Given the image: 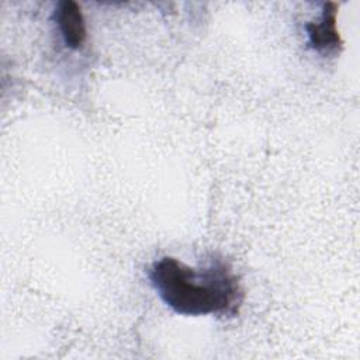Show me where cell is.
Here are the masks:
<instances>
[{"mask_svg": "<svg viewBox=\"0 0 360 360\" xmlns=\"http://www.w3.org/2000/svg\"><path fill=\"white\" fill-rule=\"evenodd\" d=\"M55 21L65 45L80 49L86 41L87 30L80 6L73 0H62L55 8Z\"/></svg>", "mask_w": 360, "mask_h": 360, "instance_id": "obj_3", "label": "cell"}, {"mask_svg": "<svg viewBox=\"0 0 360 360\" xmlns=\"http://www.w3.org/2000/svg\"><path fill=\"white\" fill-rule=\"evenodd\" d=\"M338 4L328 1L322 7L318 20L305 25L309 46L321 55H336L343 48V39L338 30Z\"/></svg>", "mask_w": 360, "mask_h": 360, "instance_id": "obj_2", "label": "cell"}, {"mask_svg": "<svg viewBox=\"0 0 360 360\" xmlns=\"http://www.w3.org/2000/svg\"><path fill=\"white\" fill-rule=\"evenodd\" d=\"M148 277L160 300L180 315L232 316L243 301L238 277L221 259L191 267L176 257L165 256L152 263Z\"/></svg>", "mask_w": 360, "mask_h": 360, "instance_id": "obj_1", "label": "cell"}]
</instances>
